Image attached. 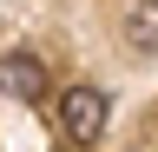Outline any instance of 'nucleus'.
<instances>
[{
    "label": "nucleus",
    "instance_id": "obj_1",
    "mask_svg": "<svg viewBox=\"0 0 158 152\" xmlns=\"http://www.w3.org/2000/svg\"><path fill=\"white\" fill-rule=\"evenodd\" d=\"M59 132L79 145H92L99 132H106V93L99 86H66L59 93Z\"/></svg>",
    "mask_w": 158,
    "mask_h": 152
},
{
    "label": "nucleus",
    "instance_id": "obj_2",
    "mask_svg": "<svg viewBox=\"0 0 158 152\" xmlns=\"http://www.w3.org/2000/svg\"><path fill=\"white\" fill-rule=\"evenodd\" d=\"M0 86H7L13 99L40 106L46 99V66H40V53H7V60H0Z\"/></svg>",
    "mask_w": 158,
    "mask_h": 152
},
{
    "label": "nucleus",
    "instance_id": "obj_3",
    "mask_svg": "<svg viewBox=\"0 0 158 152\" xmlns=\"http://www.w3.org/2000/svg\"><path fill=\"white\" fill-rule=\"evenodd\" d=\"M125 40L138 53H158V0H132V13H125Z\"/></svg>",
    "mask_w": 158,
    "mask_h": 152
}]
</instances>
